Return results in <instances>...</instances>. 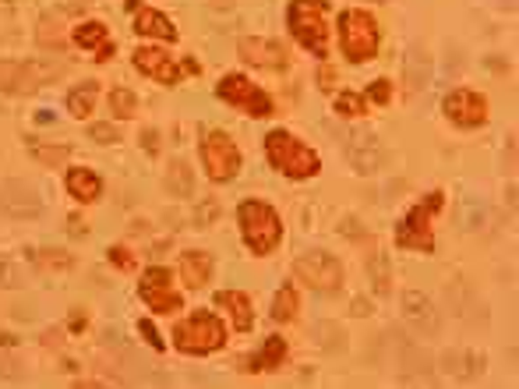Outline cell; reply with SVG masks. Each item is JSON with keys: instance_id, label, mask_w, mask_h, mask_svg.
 I'll return each mask as SVG.
<instances>
[{"instance_id": "obj_1", "label": "cell", "mask_w": 519, "mask_h": 389, "mask_svg": "<svg viewBox=\"0 0 519 389\" xmlns=\"http://www.w3.org/2000/svg\"><path fill=\"white\" fill-rule=\"evenodd\" d=\"M237 219H240V234H244V241H247V248L255 255H273L280 248L283 219L269 202H258V199L240 202Z\"/></svg>"}, {"instance_id": "obj_2", "label": "cell", "mask_w": 519, "mask_h": 389, "mask_svg": "<svg viewBox=\"0 0 519 389\" xmlns=\"http://www.w3.org/2000/svg\"><path fill=\"white\" fill-rule=\"evenodd\" d=\"M265 156L269 163L280 173L293 177V181H304V177H315L319 173V153L311 145H304L301 138H293L290 131H269L265 134Z\"/></svg>"}, {"instance_id": "obj_3", "label": "cell", "mask_w": 519, "mask_h": 389, "mask_svg": "<svg viewBox=\"0 0 519 389\" xmlns=\"http://www.w3.org/2000/svg\"><path fill=\"white\" fill-rule=\"evenodd\" d=\"M286 22H290V32L293 40L325 57L329 53V25H325V0H293L290 11H286Z\"/></svg>"}, {"instance_id": "obj_4", "label": "cell", "mask_w": 519, "mask_h": 389, "mask_svg": "<svg viewBox=\"0 0 519 389\" xmlns=\"http://www.w3.org/2000/svg\"><path fill=\"white\" fill-rule=\"evenodd\" d=\"M173 344L184 354H212L227 344V329L212 311H191L177 329H173Z\"/></svg>"}, {"instance_id": "obj_5", "label": "cell", "mask_w": 519, "mask_h": 389, "mask_svg": "<svg viewBox=\"0 0 519 389\" xmlns=\"http://www.w3.org/2000/svg\"><path fill=\"white\" fill-rule=\"evenodd\" d=\"M339 46L343 53L354 60V64H364L378 53V25L367 11L360 7H350L339 14Z\"/></svg>"}, {"instance_id": "obj_6", "label": "cell", "mask_w": 519, "mask_h": 389, "mask_svg": "<svg viewBox=\"0 0 519 389\" xmlns=\"http://www.w3.org/2000/svg\"><path fill=\"white\" fill-rule=\"evenodd\" d=\"M60 71L64 64H50V60H0V92L29 96L50 79H57Z\"/></svg>"}, {"instance_id": "obj_7", "label": "cell", "mask_w": 519, "mask_h": 389, "mask_svg": "<svg viewBox=\"0 0 519 389\" xmlns=\"http://www.w3.org/2000/svg\"><path fill=\"white\" fill-rule=\"evenodd\" d=\"M441 191H431L421 206H413L406 219L396 230V245L400 248H413V252H435V234H431V217L441 209Z\"/></svg>"}, {"instance_id": "obj_8", "label": "cell", "mask_w": 519, "mask_h": 389, "mask_svg": "<svg viewBox=\"0 0 519 389\" xmlns=\"http://www.w3.org/2000/svg\"><path fill=\"white\" fill-rule=\"evenodd\" d=\"M201 163H205V173H209L216 184L234 181L240 171L237 142H234L227 131H209L205 142H201Z\"/></svg>"}, {"instance_id": "obj_9", "label": "cell", "mask_w": 519, "mask_h": 389, "mask_svg": "<svg viewBox=\"0 0 519 389\" xmlns=\"http://www.w3.org/2000/svg\"><path fill=\"white\" fill-rule=\"evenodd\" d=\"M293 273L301 283H308L311 291H321V294H332L343 287V265L329 252H304L293 262Z\"/></svg>"}, {"instance_id": "obj_10", "label": "cell", "mask_w": 519, "mask_h": 389, "mask_svg": "<svg viewBox=\"0 0 519 389\" xmlns=\"http://www.w3.org/2000/svg\"><path fill=\"white\" fill-rule=\"evenodd\" d=\"M219 99L230 103L240 114H251V117H269V114H273L269 92H262V88L255 86L251 79H244V75H227V79L219 82Z\"/></svg>"}, {"instance_id": "obj_11", "label": "cell", "mask_w": 519, "mask_h": 389, "mask_svg": "<svg viewBox=\"0 0 519 389\" xmlns=\"http://www.w3.org/2000/svg\"><path fill=\"white\" fill-rule=\"evenodd\" d=\"M138 298L149 304L156 315H170V311L181 308V294L173 291L170 269H162V265L145 269V276H142V283H138Z\"/></svg>"}, {"instance_id": "obj_12", "label": "cell", "mask_w": 519, "mask_h": 389, "mask_svg": "<svg viewBox=\"0 0 519 389\" xmlns=\"http://www.w3.org/2000/svg\"><path fill=\"white\" fill-rule=\"evenodd\" d=\"M445 114L459 128H477L487 121V99L474 88H456L445 96Z\"/></svg>"}, {"instance_id": "obj_13", "label": "cell", "mask_w": 519, "mask_h": 389, "mask_svg": "<svg viewBox=\"0 0 519 389\" xmlns=\"http://www.w3.org/2000/svg\"><path fill=\"white\" fill-rule=\"evenodd\" d=\"M347 156L357 173H375L385 167V145L371 131H350L347 134Z\"/></svg>"}, {"instance_id": "obj_14", "label": "cell", "mask_w": 519, "mask_h": 389, "mask_svg": "<svg viewBox=\"0 0 519 389\" xmlns=\"http://www.w3.org/2000/svg\"><path fill=\"white\" fill-rule=\"evenodd\" d=\"M134 68H138L145 79L160 82V86H177V82H181L177 60H173L166 50H160V46H138V50H134Z\"/></svg>"}, {"instance_id": "obj_15", "label": "cell", "mask_w": 519, "mask_h": 389, "mask_svg": "<svg viewBox=\"0 0 519 389\" xmlns=\"http://www.w3.org/2000/svg\"><path fill=\"white\" fill-rule=\"evenodd\" d=\"M0 209L11 219H36L42 213V202L25 181H4L0 184Z\"/></svg>"}, {"instance_id": "obj_16", "label": "cell", "mask_w": 519, "mask_h": 389, "mask_svg": "<svg viewBox=\"0 0 519 389\" xmlns=\"http://www.w3.org/2000/svg\"><path fill=\"white\" fill-rule=\"evenodd\" d=\"M403 315H406V322H410L421 337H439L441 333L439 308L431 304L428 294H421V291H406V294H403Z\"/></svg>"}, {"instance_id": "obj_17", "label": "cell", "mask_w": 519, "mask_h": 389, "mask_svg": "<svg viewBox=\"0 0 519 389\" xmlns=\"http://www.w3.org/2000/svg\"><path fill=\"white\" fill-rule=\"evenodd\" d=\"M240 57L255 68H286V46L276 40H262V36L240 40Z\"/></svg>"}, {"instance_id": "obj_18", "label": "cell", "mask_w": 519, "mask_h": 389, "mask_svg": "<svg viewBox=\"0 0 519 389\" xmlns=\"http://www.w3.org/2000/svg\"><path fill=\"white\" fill-rule=\"evenodd\" d=\"M75 43L81 50H88V53H96V60L114 57V40H110V32H107L103 22H81V25H75Z\"/></svg>"}, {"instance_id": "obj_19", "label": "cell", "mask_w": 519, "mask_h": 389, "mask_svg": "<svg viewBox=\"0 0 519 389\" xmlns=\"http://www.w3.org/2000/svg\"><path fill=\"white\" fill-rule=\"evenodd\" d=\"M181 280H184L191 291L205 287V283L212 280V255H209V252H184V255H181Z\"/></svg>"}, {"instance_id": "obj_20", "label": "cell", "mask_w": 519, "mask_h": 389, "mask_svg": "<svg viewBox=\"0 0 519 389\" xmlns=\"http://www.w3.org/2000/svg\"><path fill=\"white\" fill-rule=\"evenodd\" d=\"M216 304L234 315V329H240V333H247V329L255 326V311H251V298H247V294H240V291H219V294H216Z\"/></svg>"}, {"instance_id": "obj_21", "label": "cell", "mask_w": 519, "mask_h": 389, "mask_svg": "<svg viewBox=\"0 0 519 389\" xmlns=\"http://www.w3.org/2000/svg\"><path fill=\"white\" fill-rule=\"evenodd\" d=\"M406 86L410 92L431 86V57L424 46H410V53H406Z\"/></svg>"}, {"instance_id": "obj_22", "label": "cell", "mask_w": 519, "mask_h": 389, "mask_svg": "<svg viewBox=\"0 0 519 389\" xmlns=\"http://www.w3.org/2000/svg\"><path fill=\"white\" fill-rule=\"evenodd\" d=\"M134 29H138L142 36H156V40H166V43L177 40L173 22H170L166 14H160V11H153V7H142V11L134 14Z\"/></svg>"}, {"instance_id": "obj_23", "label": "cell", "mask_w": 519, "mask_h": 389, "mask_svg": "<svg viewBox=\"0 0 519 389\" xmlns=\"http://www.w3.org/2000/svg\"><path fill=\"white\" fill-rule=\"evenodd\" d=\"M68 191H71L79 202H96V199L103 195V181H99V173L75 167V171L68 173Z\"/></svg>"}, {"instance_id": "obj_24", "label": "cell", "mask_w": 519, "mask_h": 389, "mask_svg": "<svg viewBox=\"0 0 519 389\" xmlns=\"http://www.w3.org/2000/svg\"><path fill=\"white\" fill-rule=\"evenodd\" d=\"M283 361H286V340L283 337H269L265 347L255 354V357H247V368L251 372H262V368H280Z\"/></svg>"}, {"instance_id": "obj_25", "label": "cell", "mask_w": 519, "mask_h": 389, "mask_svg": "<svg viewBox=\"0 0 519 389\" xmlns=\"http://www.w3.org/2000/svg\"><path fill=\"white\" fill-rule=\"evenodd\" d=\"M166 188H170L173 195H181V199H188V195L195 191V177H191V167H188L184 160H173V163L166 167Z\"/></svg>"}, {"instance_id": "obj_26", "label": "cell", "mask_w": 519, "mask_h": 389, "mask_svg": "<svg viewBox=\"0 0 519 389\" xmlns=\"http://www.w3.org/2000/svg\"><path fill=\"white\" fill-rule=\"evenodd\" d=\"M96 96H99V86H96V82H81L79 88L68 92V110H71L75 117H88L92 107H96Z\"/></svg>"}, {"instance_id": "obj_27", "label": "cell", "mask_w": 519, "mask_h": 389, "mask_svg": "<svg viewBox=\"0 0 519 389\" xmlns=\"http://www.w3.org/2000/svg\"><path fill=\"white\" fill-rule=\"evenodd\" d=\"M297 308H301L297 287H293V283H283L280 294H276V304H273V319H276V322H290V319H297Z\"/></svg>"}, {"instance_id": "obj_28", "label": "cell", "mask_w": 519, "mask_h": 389, "mask_svg": "<svg viewBox=\"0 0 519 389\" xmlns=\"http://www.w3.org/2000/svg\"><path fill=\"white\" fill-rule=\"evenodd\" d=\"M110 110H114V117H120V121L134 117V110H138V96H134L131 88H114V92H110Z\"/></svg>"}, {"instance_id": "obj_29", "label": "cell", "mask_w": 519, "mask_h": 389, "mask_svg": "<svg viewBox=\"0 0 519 389\" xmlns=\"http://www.w3.org/2000/svg\"><path fill=\"white\" fill-rule=\"evenodd\" d=\"M71 156V145H32V160L42 167H60Z\"/></svg>"}, {"instance_id": "obj_30", "label": "cell", "mask_w": 519, "mask_h": 389, "mask_svg": "<svg viewBox=\"0 0 519 389\" xmlns=\"http://www.w3.org/2000/svg\"><path fill=\"white\" fill-rule=\"evenodd\" d=\"M32 259H36L40 269H71L75 265V259L68 252H50V248H36Z\"/></svg>"}, {"instance_id": "obj_31", "label": "cell", "mask_w": 519, "mask_h": 389, "mask_svg": "<svg viewBox=\"0 0 519 389\" xmlns=\"http://www.w3.org/2000/svg\"><path fill=\"white\" fill-rule=\"evenodd\" d=\"M459 223H463L467 230H477L480 223H484V206H480L474 195L463 199V206H459Z\"/></svg>"}, {"instance_id": "obj_32", "label": "cell", "mask_w": 519, "mask_h": 389, "mask_svg": "<svg viewBox=\"0 0 519 389\" xmlns=\"http://www.w3.org/2000/svg\"><path fill=\"white\" fill-rule=\"evenodd\" d=\"M336 110L347 114V117H357V114L367 110V96H360V92H339V96H336Z\"/></svg>"}, {"instance_id": "obj_33", "label": "cell", "mask_w": 519, "mask_h": 389, "mask_svg": "<svg viewBox=\"0 0 519 389\" xmlns=\"http://www.w3.org/2000/svg\"><path fill=\"white\" fill-rule=\"evenodd\" d=\"M474 361H480V357H474V354H459V350L445 354V368H449L452 375H463V379L477 375V372H470V368H467V365H474Z\"/></svg>"}, {"instance_id": "obj_34", "label": "cell", "mask_w": 519, "mask_h": 389, "mask_svg": "<svg viewBox=\"0 0 519 389\" xmlns=\"http://www.w3.org/2000/svg\"><path fill=\"white\" fill-rule=\"evenodd\" d=\"M371 276H375V291L385 294V291H389V269H385V255H382V252L371 259Z\"/></svg>"}, {"instance_id": "obj_35", "label": "cell", "mask_w": 519, "mask_h": 389, "mask_svg": "<svg viewBox=\"0 0 519 389\" xmlns=\"http://www.w3.org/2000/svg\"><path fill=\"white\" fill-rule=\"evenodd\" d=\"M0 287H7V291L22 287V273L11 259H0Z\"/></svg>"}, {"instance_id": "obj_36", "label": "cell", "mask_w": 519, "mask_h": 389, "mask_svg": "<svg viewBox=\"0 0 519 389\" xmlns=\"http://www.w3.org/2000/svg\"><path fill=\"white\" fill-rule=\"evenodd\" d=\"M88 138H96L99 145H110V142H117L120 134L114 125H92V128H88Z\"/></svg>"}, {"instance_id": "obj_37", "label": "cell", "mask_w": 519, "mask_h": 389, "mask_svg": "<svg viewBox=\"0 0 519 389\" xmlns=\"http://www.w3.org/2000/svg\"><path fill=\"white\" fill-rule=\"evenodd\" d=\"M0 375H7V379H18V375H22L18 357H14V354H7L4 347H0Z\"/></svg>"}, {"instance_id": "obj_38", "label": "cell", "mask_w": 519, "mask_h": 389, "mask_svg": "<svg viewBox=\"0 0 519 389\" xmlns=\"http://www.w3.org/2000/svg\"><path fill=\"white\" fill-rule=\"evenodd\" d=\"M110 262L120 265V269H131V265H134V259H131V252H127V248H110Z\"/></svg>"}, {"instance_id": "obj_39", "label": "cell", "mask_w": 519, "mask_h": 389, "mask_svg": "<svg viewBox=\"0 0 519 389\" xmlns=\"http://www.w3.org/2000/svg\"><path fill=\"white\" fill-rule=\"evenodd\" d=\"M367 96H371L375 103H385V99H389V82H385V79H382V82H375V86H371V92H367Z\"/></svg>"}, {"instance_id": "obj_40", "label": "cell", "mask_w": 519, "mask_h": 389, "mask_svg": "<svg viewBox=\"0 0 519 389\" xmlns=\"http://www.w3.org/2000/svg\"><path fill=\"white\" fill-rule=\"evenodd\" d=\"M319 86H321V88H332V86H336V71H332L329 64H321V68H319Z\"/></svg>"}, {"instance_id": "obj_41", "label": "cell", "mask_w": 519, "mask_h": 389, "mask_svg": "<svg viewBox=\"0 0 519 389\" xmlns=\"http://www.w3.org/2000/svg\"><path fill=\"white\" fill-rule=\"evenodd\" d=\"M142 333H145V340H149V344L160 350L162 340H160V333H156V326H153V322H142Z\"/></svg>"}, {"instance_id": "obj_42", "label": "cell", "mask_w": 519, "mask_h": 389, "mask_svg": "<svg viewBox=\"0 0 519 389\" xmlns=\"http://www.w3.org/2000/svg\"><path fill=\"white\" fill-rule=\"evenodd\" d=\"M75 389H107L103 383H92V379H81V383H75Z\"/></svg>"}, {"instance_id": "obj_43", "label": "cell", "mask_w": 519, "mask_h": 389, "mask_svg": "<svg viewBox=\"0 0 519 389\" xmlns=\"http://www.w3.org/2000/svg\"><path fill=\"white\" fill-rule=\"evenodd\" d=\"M367 311H371V304L357 298V301H354V315H367Z\"/></svg>"}]
</instances>
